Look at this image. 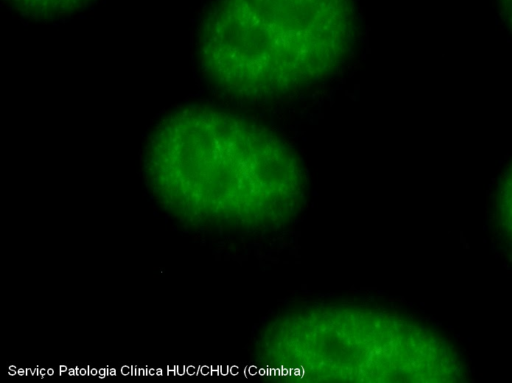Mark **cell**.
<instances>
[{
	"mask_svg": "<svg viewBox=\"0 0 512 383\" xmlns=\"http://www.w3.org/2000/svg\"><path fill=\"white\" fill-rule=\"evenodd\" d=\"M355 37L352 0H215L200 28L198 56L221 93L259 101L327 79Z\"/></svg>",
	"mask_w": 512,
	"mask_h": 383,
	"instance_id": "6da1fadb",
	"label": "cell"
},
{
	"mask_svg": "<svg viewBox=\"0 0 512 383\" xmlns=\"http://www.w3.org/2000/svg\"><path fill=\"white\" fill-rule=\"evenodd\" d=\"M149 157L159 182L170 190L222 195H288L299 184L295 158L267 127L208 105H188L154 129Z\"/></svg>",
	"mask_w": 512,
	"mask_h": 383,
	"instance_id": "7a4b0ae2",
	"label": "cell"
},
{
	"mask_svg": "<svg viewBox=\"0 0 512 383\" xmlns=\"http://www.w3.org/2000/svg\"><path fill=\"white\" fill-rule=\"evenodd\" d=\"M91 0H8L22 14L34 18H48L71 13Z\"/></svg>",
	"mask_w": 512,
	"mask_h": 383,
	"instance_id": "3957f363",
	"label": "cell"
},
{
	"mask_svg": "<svg viewBox=\"0 0 512 383\" xmlns=\"http://www.w3.org/2000/svg\"><path fill=\"white\" fill-rule=\"evenodd\" d=\"M497 217L504 237L512 248V165L499 187Z\"/></svg>",
	"mask_w": 512,
	"mask_h": 383,
	"instance_id": "277c9868",
	"label": "cell"
},
{
	"mask_svg": "<svg viewBox=\"0 0 512 383\" xmlns=\"http://www.w3.org/2000/svg\"><path fill=\"white\" fill-rule=\"evenodd\" d=\"M504 17L512 30V0H501Z\"/></svg>",
	"mask_w": 512,
	"mask_h": 383,
	"instance_id": "5b68a950",
	"label": "cell"
}]
</instances>
